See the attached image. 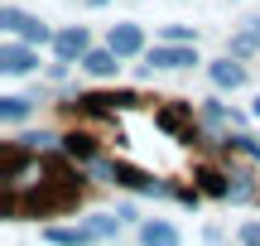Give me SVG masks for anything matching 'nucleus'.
<instances>
[{"label":"nucleus","mask_w":260,"mask_h":246,"mask_svg":"<svg viewBox=\"0 0 260 246\" xmlns=\"http://www.w3.org/2000/svg\"><path fill=\"white\" fill-rule=\"evenodd\" d=\"M29 68H34V48L29 44H5L0 48V73L19 77V73H29Z\"/></svg>","instance_id":"obj_1"},{"label":"nucleus","mask_w":260,"mask_h":246,"mask_svg":"<svg viewBox=\"0 0 260 246\" xmlns=\"http://www.w3.org/2000/svg\"><path fill=\"white\" fill-rule=\"evenodd\" d=\"M82 68H87L92 77H116V68H121V53H116L111 44H106V48H87Z\"/></svg>","instance_id":"obj_2"},{"label":"nucleus","mask_w":260,"mask_h":246,"mask_svg":"<svg viewBox=\"0 0 260 246\" xmlns=\"http://www.w3.org/2000/svg\"><path fill=\"white\" fill-rule=\"evenodd\" d=\"M53 48H58V58H63V63H73V58H87V29L77 24V29H63V34H53Z\"/></svg>","instance_id":"obj_3"},{"label":"nucleus","mask_w":260,"mask_h":246,"mask_svg":"<svg viewBox=\"0 0 260 246\" xmlns=\"http://www.w3.org/2000/svg\"><path fill=\"white\" fill-rule=\"evenodd\" d=\"M149 63H154V68H193L198 53H193L188 44H164V48H154V53H149Z\"/></svg>","instance_id":"obj_4"},{"label":"nucleus","mask_w":260,"mask_h":246,"mask_svg":"<svg viewBox=\"0 0 260 246\" xmlns=\"http://www.w3.org/2000/svg\"><path fill=\"white\" fill-rule=\"evenodd\" d=\"M106 44H111L121 58H135L140 48H145V34H140L135 24H111V39H106Z\"/></svg>","instance_id":"obj_5"},{"label":"nucleus","mask_w":260,"mask_h":246,"mask_svg":"<svg viewBox=\"0 0 260 246\" xmlns=\"http://www.w3.org/2000/svg\"><path fill=\"white\" fill-rule=\"evenodd\" d=\"M111 183H125V189H140V193H164V183L145 179V174L130 169V164H111Z\"/></svg>","instance_id":"obj_6"},{"label":"nucleus","mask_w":260,"mask_h":246,"mask_svg":"<svg viewBox=\"0 0 260 246\" xmlns=\"http://www.w3.org/2000/svg\"><path fill=\"white\" fill-rule=\"evenodd\" d=\"M44 237L53 246H87V241H96V232L92 227H48Z\"/></svg>","instance_id":"obj_7"},{"label":"nucleus","mask_w":260,"mask_h":246,"mask_svg":"<svg viewBox=\"0 0 260 246\" xmlns=\"http://www.w3.org/2000/svg\"><path fill=\"white\" fill-rule=\"evenodd\" d=\"M140 241L145 246H178V227H169V222H145V227H140Z\"/></svg>","instance_id":"obj_8"},{"label":"nucleus","mask_w":260,"mask_h":246,"mask_svg":"<svg viewBox=\"0 0 260 246\" xmlns=\"http://www.w3.org/2000/svg\"><path fill=\"white\" fill-rule=\"evenodd\" d=\"M212 82L217 87H241L246 82V68L232 63V58H222V63H212Z\"/></svg>","instance_id":"obj_9"},{"label":"nucleus","mask_w":260,"mask_h":246,"mask_svg":"<svg viewBox=\"0 0 260 246\" xmlns=\"http://www.w3.org/2000/svg\"><path fill=\"white\" fill-rule=\"evenodd\" d=\"M121 222H125L121 212H116V218H111V212H96V218L87 222V227L96 232V241H106V237H116V232H121Z\"/></svg>","instance_id":"obj_10"},{"label":"nucleus","mask_w":260,"mask_h":246,"mask_svg":"<svg viewBox=\"0 0 260 246\" xmlns=\"http://www.w3.org/2000/svg\"><path fill=\"white\" fill-rule=\"evenodd\" d=\"M63 150L68 155H77V160H96V145H92V135H63Z\"/></svg>","instance_id":"obj_11"},{"label":"nucleus","mask_w":260,"mask_h":246,"mask_svg":"<svg viewBox=\"0 0 260 246\" xmlns=\"http://www.w3.org/2000/svg\"><path fill=\"white\" fill-rule=\"evenodd\" d=\"M24 116H29L24 97H0V121H24Z\"/></svg>","instance_id":"obj_12"},{"label":"nucleus","mask_w":260,"mask_h":246,"mask_svg":"<svg viewBox=\"0 0 260 246\" xmlns=\"http://www.w3.org/2000/svg\"><path fill=\"white\" fill-rule=\"evenodd\" d=\"M24 24H29V15H19L15 5L0 10V29H10V34H24Z\"/></svg>","instance_id":"obj_13"},{"label":"nucleus","mask_w":260,"mask_h":246,"mask_svg":"<svg viewBox=\"0 0 260 246\" xmlns=\"http://www.w3.org/2000/svg\"><path fill=\"white\" fill-rule=\"evenodd\" d=\"M159 126H164V131H183V126H188V116L178 111V106H164V111H159Z\"/></svg>","instance_id":"obj_14"},{"label":"nucleus","mask_w":260,"mask_h":246,"mask_svg":"<svg viewBox=\"0 0 260 246\" xmlns=\"http://www.w3.org/2000/svg\"><path fill=\"white\" fill-rule=\"evenodd\" d=\"M198 179H203V189H207V193H217V198H222V193H226V183H222V174H212V169H203V174H198Z\"/></svg>","instance_id":"obj_15"},{"label":"nucleus","mask_w":260,"mask_h":246,"mask_svg":"<svg viewBox=\"0 0 260 246\" xmlns=\"http://www.w3.org/2000/svg\"><path fill=\"white\" fill-rule=\"evenodd\" d=\"M24 39H29V44H48L53 34H48V29L39 24V19H29V24H24Z\"/></svg>","instance_id":"obj_16"},{"label":"nucleus","mask_w":260,"mask_h":246,"mask_svg":"<svg viewBox=\"0 0 260 246\" xmlns=\"http://www.w3.org/2000/svg\"><path fill=\"white\" fill-rule=\"evenodd\" d=\"M236 237H241L246 246H260V222H246V227L236 232Z\"/></svg>","instance_id":"obj_17"},{"label":"nucleus","mask_w":260,"mask_h":246,"mask_svg":"<svg viewBox=\"0 0 260 246\" xmlns=\"http://www.w3.org/2000/svg\"><path fill=\"white\" fill-rule=\"evenodd\" d=\"M164 39H169V44H183V39H193V34H188L183 24H169V29H164Z\"/></svg>","instance_id":"obj_18"},{"label":"nucleus","mask_w":260,"mask_h":246,"mask_svg":"<svg viewBox=\"0 0 260 246\" xmlns=\"http://www.w3.org/2000/svg\"><path fill=\"white\" fill-rule=\"evenodd\" d=\"M246 34H251V44L260 48V19H255V29H246Z\"/></svg>","instance_id":"obj_19"}]
</instances>
